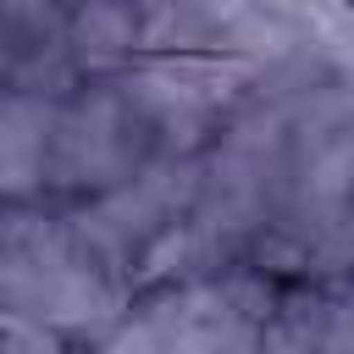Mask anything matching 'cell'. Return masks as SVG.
I'll return each instance as SVG.
<instances>
[]
</instances>
